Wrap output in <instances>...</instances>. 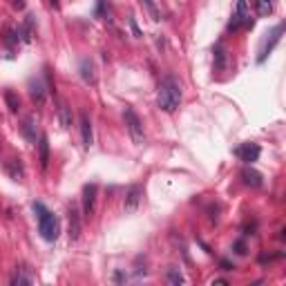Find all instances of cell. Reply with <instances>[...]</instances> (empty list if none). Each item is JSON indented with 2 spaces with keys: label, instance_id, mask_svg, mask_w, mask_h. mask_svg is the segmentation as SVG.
I'll return each mask as SVG.
<instances>
[{
  "label": "cell",
  "instance_id": "6da1fadb",
  "mask_svg": "<svg viewBox=\"0 0 286 286\" xmlns=\"http://www.w3.org/2000/svg\"><path fill=\"white\" fill-rule=\"evenodd\" d=\"M156 103L163 112H174L181 103V85L177 83L174 76H165L159 83V96H156Z\"/></svg>",
  "mask_w": 286,
  "mask_h": 286
},
{
  "label": "cell",
  "instance_id": "7a4b0ae2",
  "mask_svg": "<svg viewBox=\"0 0 286 286\" xmlns=\"http://www.w3.org/2000/svg\"><path fill=\"white\" fill-rule=\"evenodd\" d=\"M34 210L38 213V230L40 237L45 241H56L58 232H61V226H58V219L45 208L43 204H34Z\"/></svg>",
  "mask_w": 286,
  "mask_h": 286
},
{
  "label": "cell",
  "instance_id": "3957f363",
  "mask_svg": "<svg viewBox=\"0 0 286 286\" xmlns=\"http://www.w3.org/2000/svg\"><path fill=\"white\" fill-rule=\"evenodd\" d=\"M123 119H125V125H128V132L132 137L134 143H143L145 141V134H143V123L141 119L137 116V112L132 107H125L123 110Z\"/></svg>",
  "mask_w": 286,
  "mask_h": 286
},
{
  "label": "cell",
  "instance_id": "277c9868",
  "mask_svg": "<svg viewBox=\"0 0 286 286\" xmlns=\"http://www.w3.org/2000/svg\"><path fill=\"white\" fill-rule=\"evenodd\" d=\"M143 199V188L141 186H130L128 192H125V199H123V213L130 214L134 213V210L139 208V204H141Z\"/></svg>",
  "mask_w": 286,
  "mask_h": 286
},
{
  "label": "cell",
  "instance_id": "5b68a950",
  "mask_svg": "<svg viewBox=\"0 0 286 286\" xmlns=\"http://www.w3.org/2000/svg\"><path fill=\"white\" fill-rule=\"evenodd\" d=\"M282 34H284V25H277V27H275V29H273V31H271V34H268L266 43H264L262 52H259V58H257V61H259V63H264V61H266V56H268V54H271V52H273V49H275V45H277V43H280Z\"/></svg>",
  "mask_w": 286,
  "mask_h": 286
},
{
  "label": "cell",
  "instance_id": "8992f818",
  "mask_svg": "<svg viewBox=\"0 0 286 286\" xmlns=\"http://www.w3.org/2000/svg\"><path fill=\"white\" fill-rule=\"evenodd\" d=\"M67 219H70V239L76 241L80 237V213H78V206L72 204L70 206V213H67Z\"/></svg>",
  "mask_w": 286,
  "mask_h": 286
},
{
  "label": "cell",
  "instance_id": "52a82bcc",
  "mask_svg": "<svg viewBox=\"0 0 286 286\" xmlns=\"http://www.w3.org/2000/svg\"><path fill=\"white\" fill-rule=\"evenodd\" d=\"M96 183H87L83 188V214L85 217H92L94 213V199H96Z\"/></svg>",
  "mask_w": 286,
  "mask_h": 286
},
{
  "label": "cell",
  "instance_id": "ba28073f",
  "mask_svg": "<svg viewBox=\"0 0 286 286\" xmlns=\"http://www.w3.org/2000/svg\"><path fill=\"white\" fill-rule=\"evenodd\" d=\"M29 96L36 105H43L45 103V96H47V89H45V83L43 78H34L29 80Z\"/></svg>",
  "mask_w": 286,
  "mask_h": 286
},
{
  "label": "cell",
  "instance_id": "9c48e42d",
  "mask_svg": "<svg viewBox=\"0 0 286 286\" xmlns=\"http://www.w3.org/2000/svg\"><path fill=\"white\" fill-rule=\"evenodd\" d=\"M259 145L257 143H246V145L237 147V156H239L241 161H246V163H253V161L259 159Z\"/></svg>",
  "mask_w": 286,
  "mask_h": 286
},
{
  "label": "cell",
  "instance_id": "30bf717a",
  "mask_svg": "<svg viewBox=\"0 0 286 286\" xmlns=\"http://www.w3.org/2000/svg\"><path fill=\"white\" fill-rule=\"evenodd\" d=\"M80 137H83V145L89 147L94 143V134H92V121H89V116L85 114V112H80Z\"/></svg>",
  "mask_w": 286,
  "mask_h": 286
},
{
  "label": "cell",
  "instance_id": "8fae6325",
  "mask_svg": "<svg viewBox=\"0 0 286 286\" xmlns=\"http://www.w3.org/2000/svg\"><path fill=\"white\" fill-rule=\"evenodd\" d=\"M241 179H244V183H246V186H250V188L262 186V174H259L255 168H250V165H246V168L241 170Z\"/></svg>",
  "mask_w": 286,
  "mask_h": 286
},
{
  "label": "cell",
  "instance_id": "7c38bea8",
  "mask_svg": "<svg viewBox=\"0 0 286 286\" xmlns=\"http://www.w3.org/2000/svg\"><path fill=\"white\" fill-rule=\"evenodd\" d=\"M7 174L13 181H22L25 179V168H22L20 159H9L7 161Z\"/></svg>",
  "mask_w": 286,
  "mask_h": 286
},
{
  "label": "cell",
  "instance_id": "4fadbf2b",
  "mask_svg": "<svg viewBox=\"0 0 286 286\" xmlns=\"http://www.w3.org/2000/svg\"><path fill=\"white\" fill-rule=\"evenodd\" d=\"M213 54H214V70L223 72V70H226V47H223V43L214 45Z\"/></svg>",
  "mask_w": 286,
  "mask_h": 286
},
{
  "label": "cell",
  "instance_id": "5bb4252c",
  "mask_svg": "<svg viewBox=\"0 0 286 286\" xmlns=\"http://www.w3.org/2000/svg\"><path fill=\"white\" fill-rule=\"evenodd\" d=\"M13 286H22V284H34V275L29 273V268H18L16 275L11 277Z\"/></svg>",
  "mask_w": 286,
  "mask_h": 286
},
{
  "label": "cell",
  "instance_id": "9a60e30c",
  "mask_svg": "<svg viewBox=\"0 0 286 286\" xmlns=\"http://www.w3.org/2000/svg\"><path fill=\"white\" fill-rule=\"evenodd\" d=\"M58 121H61V128L67 130L72 125V114H70V107H67V103H61V107H58Z\"/></svg>",
  "mask_w": 286,
  "mask_h": 286
},
{
  "label": "cell",
  "instance_id": "2e32d148",
  "mask_svg": "<svg viewBox=\"0 0 286 286\" xmlns=\"http://www.w3.org/2000/svg\"><path fill=\"white\" fill-rule=\"evenodd\" d=\"M38 150H40V165L43 168H47V161H49V143H47V137H40L38 141Z\"/></svg>",
  "mask_w": 286,
  "mask_h": 286
},
{
  "label": "cell",
  "instance_id": "e0dca14e",
  "mask_svg": "<svg viewBox=\"0 0 286 286\" xmlns=\"http://www.w3.org/2000/svg\"><path fill=\"white\" fill-rule=\"evenodd\" d=\"M80 76H83L85 83H94L96 80V76H94V67L89 61H83L80 63Z\"/></svg>",
  "mask_w": 286,
  "mask_h": 286
},
{
  "label": "cell",
  "instance_id": "ac0fdd59",
  "mask_svg": "<svg viewBox=\"0 0 286 286\" xmlns=\"http://www.w3.org/2000/svg\"><path fill=\"white\" fill-rule=\"evenodd\" d=\"M34 128H36V119H34V116H27L25 123H22V132H25V137L29 139V141H36V132H34Z\"/></svg>",
  "mask_w": 286,
  "mask_h": 286
},
{
  "label": "cell",
  "instance_id": "d6986e66",
  "mask_svg": "<svg viewBox=\"0 0 286 286\" xmlns=\"http://www.w3.org/2000/svg\"><path fill=\"white\" fill-rule=\"evenodd\" d=\"M165 280L170 282V284H174V286H179V284H183V275H181V271H179V268H168V275H165Z\"/></svg>",
  "mask_w": 286,
  "mask_h": 286
},
{
  "label": "cell",
  "instance_id": "ffe728a7",
  "mask_svg": "<svg viewBox=\"0 0 286 286\" xmlns=\"http://www.w3.org/2000/svg\"><path fill=\"white\" fill-rule=\"evenodd\" d=\"M4 101H7L9 110H11V112H18V107H20V101H18V96L11 92V89H7V92H4Z\"/></svg>",
  "mask_w": 286,
  "mask_h": 286
},
{
  "label": "cell",
  "instance_id": "44dd1931",
  "mask_svg": "<svg viewBox=\"0 0 286 286\" xmlns=\"http://www.w3.org/2000/svg\"><path fill=\"white\" fill-rule=\"evenodd\" d=\"M143 4H145V9L150 11V18H152V20L159 22V20H161V13H159V9H156L154 0H143Z\"/></svg>",
  "mask_w": 286,
  "mask_h": 286
},
{
  "label": "cell",
  "instance_id": "7402d4cb",
  "mask_svg": "<svg viewBox=\"0 0 286 286\" xmlns=\"http://www.w3.org/2000/svg\"><path fill=\"white\" fill-rule=\"evenodd\" d=\"M255 2H257V13H259V16H268V13L273 11L271 0H255Z\"/></svg>",
  "mask_w": 286,
  "mask_h": 286
},
{
  "label": "cell",
  "instance_id": "603a6c76",
  "mask_svg": "<svg viewBox=\"0 0 286 286\" xmlns=\"http://www.w3.org/2000/svg\"><path fill=\"white\" fill-rule=\"evenodd\" d=\"M130 25H132V31H134V36H141V31H139V27H137V22H134V18H130Z\"/></svg>",
  "mask_w": 286,
  "mask_h": 286
},
{
  "label": "cell",
  "instance_id": "cb8c5ba5",
  "mask_svg": "<svg viewBox=\"0 0 286 286\" xmlns=\"http://www.w3.org/2000/svg\"><path fill=\"white\" fill-rule=\"evenodd\" d=\"M235 248H237V253H239V255H244V253H246V250H244V244H241V241L235 246Z\"/></svg>",
  "mask_w": 286,
  "mask_h": 286
},
{
  "label": "cell",
  "instance_id": "d4e9b609",
  "mask_svg": "<svg viewBox=\"0 0 286 286\" xmlns=\"http://www.w3.org/2000/svg\"><path fill=\"white\" fill-rule=\"evenodd\" d=\"M244 2H246V4H250V2H255V0H244Z\"/></svg>",
  "mask_w": 286,
  "mask_h": 286
}]
</instances>
